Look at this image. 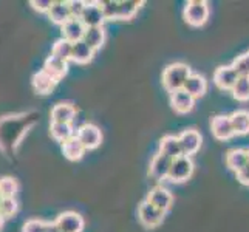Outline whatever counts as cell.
I'll return each mask as SVG.
<instances>
[{
    "label": "cell",
    "instance_id": "cell-1",
    "mask_svg": "<svg viewBox=\"0 0 249 232\" xmlns=\"http://www.w3.org/2000/svg\"><path fill=\"white\" fill-rule=\"evenodd\" d=\"M192 74L189 65L183 62H174L164 68L162 71V85L169 93H174L177 90H183L184 84Z\"/></svg>",
    "mask_w": 249,
    "mask_h": 232
},
{
    "label": "cell",
    "instance_id": "cell-2",
    "mask_svg": "<svg viewBox=\"0 0 249 232\" xmlns=\"http://www.w3.org/2000/svg\"><path fill=\"white\" fill-rule=\"evenodd\" d=\"M209 5L208 2H203V0H191L187 2L183 11V17L187 25L195 28H200L208 22L209 19Z\"/></svg>",
    "mask_w": 249,
    "mask_h": 232
},
{
    "label": "cell",
    "instance_id": "cell-3",
    "mask_svg": "<svg viewBox=\"0 0 249 232\" xmlns=\"http://www.w3.org/2000/svg\"><path fill=\"white\" fill-rule=\"evenodd\" d=\"M194 174V161L191 157H186V155H181V157L175 158L172 161V166L169 170L167 179L172 183H184Z\"/></svg>",
    "mask_w": 249,
    "mask_h": 232
},
{
    "label": "cell",
    "instance_id": "cell-4",
    "mask_svg": "<svg viewBox=\"0 0 249 232\" xmlns=\"http://www.w3.org/2000/svg\"><path fill=\"white\" fill-rule=\"evenodd\" d=\"M76 138L81 141V144L85 147V150L98 149L102 143V132L96 124L87 123L78 128Z\"/></svg>",
    "mask_w": 249,
    "mask_h": 232
},
{
    "label": "cell",
    "instance_id": "cell-5",
    "mask_svg": "<svg viewBox=\"0 0 249 232\" xmlns=\"http://www.w3.org/2000/svg\"><path fill=\"white\" fill-rule=\"evenodd\" d=\"M164 212L157 209L155 206H152L149 201H142L138 208V218L140 223L147 229H155L158 228L162 221H164Z\"/></svg>",
    "mask_w": 249,
    "mask_h": 232
},
{
    "label": "cell",
    "instance_id": "cell-6",
    "mask_svg": "<svg viewBox=\"0 0 249 232\" xmlns=\"http://www.w3.org/2000/svg\"><path fill=\"white\" fill-rule=\"evenodd\" d=\"M54 225L61 232H82L85 221L74 211H65L62 214H59L57 218L54 220Z\"/></svg>",
    "mask_w": 249,
    "mask_h": 232
},
{
    "label": "cell",
    "instance_id": "cell-7",
    "mask_svg": "<svg viewBox=\"0 0 249 232\" xmlns=\"http://www.w3.org/2000/svg\"><path fill=\"white\" fill-rule=\"evenodd\" d=\"M240 74L235 71L232 65H221L218 67L215 73H213V84L217 85L220 90H231L235 87Z\"/></svg>",
    "mask_w": 249,
    "mask_h": 232
},
{
    "label": "cell",
    "instance_id": "cell-8",
    "mask_svg": "<svg viewBox=\"0 0 249 232\" xmlns=\"http://www.w3.org/2000/svg\"><path fill=\"white\" fill-rule=\"evenodd\" d=\"M178 140H179V144H181L183 155H186V157L195 155L200 150L201 143H203L200 132L195 130V128H187V130L181 132V135L178 136Z\"/></svg>",
    "mask_w": 249,
    "mask_h": 232
},
{
    "label": "cell",
    "instance_id": "cell-9",
    "mask_svg": "<svg viewBox=\"0 0 249 232\" xmlns=\"http://www.w3.org/2000/svg\"><path fill=\"white\" fill-rule=\"evenodd\" d=\"M145 201H149L152 206H155L157 209H160L161 212L166 214L172 208V203H174V195H172L170 191H167V189L157 186L149 192L147 200H145Z\"/></svg>",
    "mask_w": 249,
    "mask_h": 232
},
{
    "label": "cell",
    "instance_id": "cell-10",
    "mask_svg": "<svg viewBox=\"0 0 249 232\" xmlns=\"http://www.w3.org/2000/svg\"><path fill=\"white\" fill-rule=\"evenodd\" d=\"M172 161H174V160L158 152L155 157L152 158V161H150L149 175L153 179H157V181H161V179H167L169 170H170V166H172Z\"/></svg>",
    "mask_w": 249,
    "mask_h": 232
},
{
    "label": "cell",
    "instance_id": "cell-11",
    "mask_svg": "<svg viewBox=\"0 0 249 232\" xmlns=\"http://www.w3.org/2000/svg\"><path fill=\"white\" fill-rule=\"evenodd\" d=\"M211 128H212V135L220 141L231 140L235 135L232 124H231V118L225 115L213 116L211 121Z\"/></svg>",
    "mask_w": 249,
    "mask_h": 232
},
{
    "label": "cell",
    "instance_id": "cell-12",
    "mask_svg": "<svg viewBox=\"0 0 249 232\" xmlns=\"http://www.w3.org/2000/svg\"><path fill=\"white\" fill-rule=\"evenodd\" d=\"M81 20L87 28L102 27V23L106 22V17H104V14H102L99 2H87L85 10L81 16Z\"/></svg>",
    "mask_w": 249,
    "mask_h": 232
},
{
    "label": "cell",
    "instance_id": "cell-13",
    "mask_svg": "<svg viewBox=\"0 0 249 232\" xmlns=\"http://www.w3.org/2000/svg\"><path fill=\"white\" fill-rule=\"evenodd\" d=\"M170 106L177 113L186 115L189 111H192L195 106V99L186 90H177L174 93H170Z\"/></svg>",
    "mask_w": 249,
    "mask_h": 232
},
{
    "label": "cell",
    "instance_id": "cell-14",
    "mask_svg": "<svg viewBox=\"0 0 249 232\" xmlns=\"http://www.w3.org/2000/svg\"><path fill=\"white\" fill-rule=\"evenodd\" d=\"M31 84H33V89L36 93L39 94H48L54 90L57 81L54 79L53 76H50L45 70H39L33 74L31 77Z\"/></svg>",
    "mask_w": 249,
    "mask_h": 232
},
{
    "label": "cell",
    "instance_id": "cell-15",
    "mask_svg": "<svg viewBox=\"0 0 249 232\" xmlns=\"http://www.w3.org/2000/svg\"><path fill=\"white\" fill-rule=\"evenodd\" d=\"M76 116V107L71 102H57L51 108V123H65L71 124Z\"/></svg>",
    "mask_w": 249,
    "mask_h": 232
},
{
    "label": "cell",
    "instance_id": "cell-16",
    "mask_svg": "<svg viewBox=\"0 0 249 232\" xmlns=\"http://www.w3.org/2000/svg\"><path fill=\"white\" fill-rule=\"evenodd\" d=\"M61 30H62V37L74 44V42H79L84 39L87 27L82 23L81 19H70L65 25H62Z\"/></svg>",
    "mask_w": 249,
    "mask_h": 232
},
{
    "label": "cell",
    "instance_id": "cell-17",
    "mask_svg": "<svg viewBox=\"0 0 249 232\" xmlns=\"http://www.w3.org/2000/svg\"><path fill=\"white\" fill-rule=\"evenodd\" d=\"M183 90H186L194 99L201 98V96H204V93L208 91V81H206L204 76L192 73L189 76V79L186 81Z\"/></svg>",
    "mask_w": 249,
    "mask_h": 232
},
{
    "label": "cell",
    "instance_id": "cell-18",
    "mask_svg": "<svg viewBox=\"0 0 249 232\" xmlns=\"http://www.w3.org/2000/svg\"><path fill=\"white\" fill-rule=\"evenodd\" d=\"M160 153L166 155V157H169L172 160L181 157L183 150H181V144H179L178 136H174V135L162 136L160 141Z\"/></svg>",
    "mask_w": 249,
    "mask_h": 232
},
{
    "label": "cell",
    "instance_id": "cell-19",
    "mask_svg": "<svg viewBox=\"0 0 249 232\" xmlns=\"http://www.w3.org/2000/svg\"><path fill=\"white\" fill-rule=\"evenodd\" d=\"M42 70H45L50 76H53L56 81H61L62 77L68 73V62L65 61H61V59H57L54 56H48L44 62V68Z\"/></svg>",
    "mask_w": 249,
    "mask_h": 232
},
{
    "label": "cell",
    "instance_id": "cell-20",
    "mask_svg": "<svg viewBox=\"0 0 249 232\" xmlns=\"http://www.w3.org/2000/svg\"><path fill=\"white\" fill-rule=\"evenodd\" d=\"M48 17H50L51 22L59 25V27L65 25L68 20L71 19L70 10H68V3L67 2H61V0L54 2L53 6H51V10L48 11Z\"/></svg>",
    "mask_w": 249,
    "mask_h": 232
},
{
    "label": "cell",
    "instance_id": "cell-21",
    "mask_svg": "<svg viewBox=\"0 0 249 232\" xmlns=\"http://www.w3.org/2000/svg\"><path fill=\"white\" fill-rule=\"evenodd\" d=\"M62 153L68 161H79L84 157L85 147L76 136H73V138H70L68 141L62 143Z\"/></svg>",
    "mask_w": 249,
    "mask_h": 232
},
{
    "label": "cell",
    "instance_id": "cell-22",
    "mask_svg": "<svg viewBox=\"0 0 249 232\" xmlns=\"http://www.w3.org/2000/svg\"><path fill=\"white\" fill-rule=\"evenodd\" d=\"M94 56V50L90 48L84 40L74 42L73 44V53H71V61L76 64H89L91 62V59Z\"/></svg>",
    "mask_w": 249,
    "mask_h": 232
},
{
    "label": "cell",
    "instance_id": "cell-23",
    "mask_svg": "<svg viewBox=\"0 0 249 232\" xmlns=\"http://www.w3.org/2000/svg\"><path fill=\"white\" fill-rule=\"evenodd\" d=\"M246 164H248V150L246 149H232L226 153V166L232 172H235V174Z\"/></svg>",
    "mask_w": 249,
    "mask_h": 232
},
{
    "label": "cell",
    "instance_id": "cell-24",
    "mask_svg": "<svg viewBox=\"0 0 249 232\" xmlns=\"http://www.w3.org/2000/svg\"><path fill=\"white\" fill-rule=\"evenodd\" d=\"M82 40L90 48H93L94 51L99 50L102 45H104V42H106L104 27H91V28H87V31H85V36H84Z\"/></svg>",
    "mask_w": 249,
    "mask_h": 232
},
{
    "label": "cell",
    "instance_id": "cell-25",
    "mask_svg": "<svg viewBox=\"0 0 249 232\" xmlns=\"http://www.w3.org/2000/svg\"><path fill=\"white\" fill-rule=\"evenodd\" d=\"M229 118H231V124H232L235 135L249 133V111L248 110H237Z\"/></svg>",
    "mask_w": 249,
    "mask_h": 232
},
{
    "label": "cell",
    "instance_id": "cell-26",
    "mask_svg": "<svg viewBox=\"0 0 249 232\" xmlns=\"http://www.w3.org/2000/svg\"><path fill=\"white\" fill-rule=\"evenodd\" d=\"M50 133L56 141H59L61 144L68 141L70 138H73V136H76L73 124H65V123H51Z\"/></svg>",
    "mask_w": 249,
    "mask_h": 232
},
{
    "label": "cell",
    "instance_id": "cell-27",
    "mask_svg": "<svg viewBox=\"0 0 249 232\" xmlns=\"http://www.w3.org/2000/svg\"><path fill=\"white\" fill-rule=\"evenodd\" d=\"M71 53H73V44L64 37L57 39L53 44V48H51V56H54L65 62L71 61Z\"/></svg>",
    "mask_w": 249,
    "mask_h": 232
},
{
    "label": "cell",
    "instance_id": "cell-28",
    "mask_svg": "<svg viewBox=\"0 0 249 232\" xmlns=\"http://www.w3.org/2000/svg\"><path fill=\"white\" fill-rule=\"evenodd\" d=\"M142 5H144L142 2H133V0H125V2H119L118 20H132Z\"/></svg>",
    "mask_w": 249,
    "mask_h": 232
},
{
    "label": "cell",
    "instance_id": "cell-29",
    "mask_svg": "<svg viewBox=\"0 0 249 232\" xmlns=\"http://www.w3.org/2000/svg\"><path fill=\"white\" fill-rule=\"evenodd\" d=\"M19 184L13 177H0V195L3 198H16Z\"/></svg>",
    "mask_w": 249,
    "mask_h": 232
},
{
    "label": "cell",
    "instance_id": "cell-30",
    "mask_svg": "<svg viewBox=\"0 0 249 232\" xmlns=\"http://www.w3.org/2000/svg\"><path fill=\"white\" fill-rule=\"evenodd\" d=\"M232 96L237 101H242V102L249 101V76L238 77L235 87L232 89Z\"/></svg>",
    "mask_w": 249,
    "mask_h": 232
},
{
    "label": "cell",
    "instance_id": "cell-31",
    "mask_svg": "<svg viewBox=\"0 0 249 232\" xmlns=\"http://www.w3.org/2000/svg\"><path fill=\"white\" fill-rule=\"evenodd\" d=\"M99 6L102 10L106 20H118V10H119V2H113V0H104L99 2Z\"/></svg>",
    "mask_w": 249,
    "mask_h": 232
},
{
    "label": "cell",
    "instance_id": "cell-32",
    "mask_svg": "<svg viewBox=\"0 0 249 232\" xmlns=\"http://www.w3.org/2000/svg\"><path fill=\"white\" fill-rule=\"evenodd\" d=\"M17 211H19V203H17L16 198H3L2 204H0V214L5 218H11L14 217Z\"/></svg>",
    "mask_w": 249,
    "mask_h": 232
},
{
    "label": "cell",
    "instance_id": "cell-33",
    "mask_svg": "<svg viewBox=\"0 0 249 232\" xmlns=\"http://www.w3.org/2000/svg\"><path fill=\"white\" fill-rule=\"evenodd\" d=\"M47 229H48V221L39 218H30L25 221L22 232H47Z\"/></svg>",
    "mask_w": 249,
    "mask_h": 232
},
{
    "label": "cell",
    "instance_id": "cell-34",
    "mask_svg": "<svg viewBox=\"0 0 249 232\" xmlns=\"http://www.w3.org/2000/svg\"><path fill=\"white\" fill-rule=\"evenodd\" d=\"M232 67L240 76H249V51H246L242 56H238L232 62Z\"/></svg>",
    "mask_w": 249,
    "mask_h": 232
},
{
    "label": "cell",
    "instance_id": "cell-35",
    "mask_svg": "<svg viewBox=\"0 0 249 232\" xmlns=\"http://www.w3.org/2000/svg\"><path fill=\"white\" fill-rule=\"evenodd\" d=\"M67 3H68V10H70V14H71V19H81L87 2H84V0H68Z\"/></svg>",
    "mask_w": 249,
    "mask_h": 232
},
{
    "label": "cell",
    "instance_id": "cell-36",
    "mask_svg": "<svg viewBox=\"0 0 249 232\" xmlns=\"http://www.w3.org/2000/svg\"><path fill=\"white\" fill-rule=\"evenodd\" d=\"M54 0H31L30 5L33 6V10H36L39 13H47L51 10V6H53Z\"/></svg>",
    "mask_w": 249,
    "mask_h": 232
},
{
    "label": "cell",
    "instance_id": "cell-37",
    "mask_svg": "<svg viewBox=\"0 0 249 232\" xmlns=\"http://www.w3.org/2000/svg\"><path fill=\"white\" fill-rule=\"evenodd\" d=\"M237 179H238L240 184L249 186V162H248L245 167H242V169L237 172Z\"/></svg>",
    "mask_w": 249,
    "mask_h": 232
},
{
    "label": "cell",
    "instance_id": "cell-38",
    "mask_svg": "<svg viewBox=\"0 0 249 232\" xmlns=\"http://www.w3.org/2000/svg\"><path fill=\"white\" fill-rule=\"evenodd\" d=\"M47 232H61L57 229V226L54 225V221L51 223V221H48V229H47Z\"/></svg>",
    "mask_w": 249,
    "mask_h": 232
},
{
    "label": "cell",
    "instance_id": "cell-39",
    "mask_svg": "<svg viewBox=\"0 0 249 232\" xmlns=\"http://www.w3.org/2000/svg\"><path fill=\"white\" fill-rule=\"evenodd\" d=\"M5 220H6V218L2 215V214H0V228H2V226L5 225Z\"/></svg>",
    "mask_w": 249,
    "mask_h": 232
},
{
    "label": "cell",
    "instance_id": "cell-40",
    "mask_svg": "<svg viewBox=\"0 0 249 232\" xmlns=\"http://www.w3.org/2000/svg\"><path fill=\"white\" fill-rule=\"evenodd\" d=\"M2 200H3V196H2V195H0V204H2Z\"/></svg>",
    "mask_w": 249,
    "mask_h": 232
},
{
    "label": "cell",
    "instance_id": "cell-41",
    "mask_svg": "<svg viewBox=\"0 0 249 232\" xmlns=\"http://www.w3.org/2000/svg\"><path fill=\"white\" fill-rule=\"evenodd\" d=\"M248 162H249V150H248Z\"/></svg>",
    "mask_w": 249,
    "mask_h": 232
}]
</instances>
